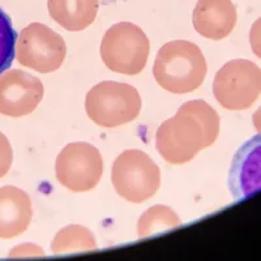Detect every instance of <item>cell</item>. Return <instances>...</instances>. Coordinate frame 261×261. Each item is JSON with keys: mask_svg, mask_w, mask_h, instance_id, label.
Here are the masks:
<instances>
[{"mask_svg": "<svg viewBox=\"0 0 261 261\" xmlns=\"http://www.w3.org/2000/svg\"><path fill=\"white\" fill-rule=\"evenodd\" d=\"M218 135L217 111L202 99H195L181 105L175 115L158 127L155 146L163 160L171 165H183L213 145Z\"/></svg>", "mask_w": 261, "mask_h": 261, "instance_id": "1", "label": "cell"}, {"mask_svg": "<svg viewBox=\"0 0 261 261\" xmlns=\"http://www.w3.org/2000/svg\"><path fill=\"white\" fill-rule=\"evenodd\" d=\"M153 73L158 85L172 94L199 89L208 73V63L200 47L188 41H171L157 53Z\"/></svg>", "mask_w": 261, "mask_h": 261, "instance_id": "2", "label": "cell"}, {"mask_svg": "<svg viewBox=\"0 0 261 261\" xmlns=\"http://www.w3.org/2000/svg\"><path fill=\"white\" fill-rule=\"evenodd\" d=\"M141 97L135 86L119 81H102L88 92L85 110L102 128H118L130 123L141 111Z\"/></svg>", "mask_w": 261, "mask_h": 261, "instance_id": "3", "label": "cell"}, {"mask_svg": "<svg viewBox=\"0 0 261 261\" xmlns=\"http://www.w3.org/2000/svg\"><path fill=\"white\" fill-rule=\"evenodd\" d=\"M150 42L141 28L120 22L106 30L101 43V58L110 71L135 76L144 71Z\"/></svg>", "mask_w": 261, "mask_h": 261, "instance_id": "4", "label": "cell"}, {"mask_svg": "<svg viewBox=\"0 0 261 261\" xmlns=\"http://www.w3.org/2000/svg\"><path fill=\"white\" fill-rule=\"evenodd\" d=\"M111 183L122 199L141 204L157 193L161 186V170L146 153L129 149L114 161Z\"/></svg>", "mask_w": 261, "mask_h": 261, "instance_id": "5", "label": "cell"}, {"mask_svg": "<svg viewBox=\"0 0 261 261\" xmlns=\"http://www.w3.org/2000/svg\"><path fill=\"white\" fill-rule=\"evenodd\" d=\"M213 94L227 110L249 109L261 95V68L251 60H230L214 76Z\"/></svg>", "mask_w": 261, "mask_h": 261, "instance_id": "6", "label": "cell"}, {"mask_svg": "<svg viewBox=\"0 0 261 261\" xmlns=\"http://www.w3.org/2000/svg\"><path fill=\"white\" fill-rule=\"evenodd\" d=\"M103 157L94 145L84 141L65 145L55 161V175L72 192L94 190L103 175Z\"/></svg>", "mask_w": 261, "mask_h": 261, "instance_id": "7", "label": "cell"}, {"mask_svg": "<svg viewBox=\"0 0 261 261\" xmlns=\"http://www.w3.org/2000/svg\"><path fill=\"white\" fill-rule=\"evenodd\" d=\"M67 45L59 33L43 24H30L20 32L16 58L21 65L38 73H51L62 67Z\"/></svg>", "mask_w": 261, "mask_h": 261, "instance_id": "8", "label": "cell"}, {"mask_svg": "<svg viewBox=\"0 0 261 261\" xmlns=\"http://www.w3.org/2000/svg\"><path fill=\"white\" fill-rule=\"evenodd\" d=\"M45 94L38 77L21 69L0 74V114L11 118L29 115L41 103Z\"/></svg>", "mask_w": 261, "mask_h": 261, "instance_id": "9", "label": "cell"}, {"mask_svg": "<svg viewBox=\"0 0 261 261\" xmlns=\"http://www.w3.org/2000/svg\"><path fill=\"white\" fill-rule=\"evenodd\" d=\"M228 187L237 200L261 191V134L239 148L228 174Z\"/></svg>", "mask_w": 261, "mask_h": 261, "instance_id": "10", "label": "cell"}, {"mask_svg": "<svg viewBox=\"0 0 261 261\" xmlns=\"http://www.w3.org/2000/svg\"><path fill=\"white\" fill-rule=\"evenodd\" d=\"M237 24V11L230 0H200L193 12V27L200 36L221 41Z\"/></svg>", "mask_w": 261, "mask_h": 261, "instance_id": "11", "label": "cell"}, {"mask_svg": "<svg viewBox=\"0 0 261 261\" xmlns=\"http://www.w3.org/2000/svg\"><path fill=\"white\" fill-rule=\"evenodd\" d=\"M33 217L29 195L15 186L0 187V239L24 234Z\"/></svg>", "mask_w": 261, "mask_h": 261, "instance_id": "12", "label": "cell"}, {"mask_svg": "<svg viewBox=\"0 0 261 261\" xmlns=\"http://www.w3.org/2000/svg\"><path fill=\"white\" fill-rule=\"evenodd\" d=\"M51 17L69 32H80L93 24L97 15L95 0H50Z\"/></svg>", "mask_w": 261, "mask_h": 261, "instance_id": "13", "label": "cell"}, {"mask_svg": "<svg viewBox=\"0 0 261 261\" xmlns=\"http://www.w3.org/2000/svg\"><path fill=\"white\" fill-rule=\"evenodd\" d=\"M97 241L89 228L80 225L65 226L54 237L51 249L54 253L85 252L97 249Z\"/></svg>", "mask_w": 261, "mask_h": 261, "instance_id": "14", "label": "cell"}, {"mask_svg": "<svg viewBox=\"0 0 261 261\" xmlns=\"http://www.w3.org/2000/svg\"><path fill=\"white\" fill-rule=\"evenodd\" d=\"M180 225V218L172 209L163 205H154L140 217L137 222V237H150Z\"/></svg>", "mask_w": 261, "mask_h": 261, "instance_id": "15", "label": "cell"}, {"mask_svg": "<svg viewBox=\"0 0 261 261\" xmlns=\"http://www.w3.org/2000/svg\"><path fill=\"white\" fill-rule=\"evenodd\" d=\"M17 33L9 16L0 8V74L12 65L16 57Z\"/></svg>", "mask_w": 261, "mask_h": 261, "instance_id": "16", "label": "cell"}, {"mask_svg": "<svg viewBox=\"0 0 261 261\" xmlns=\"http://www.w3.org/2000/svg\"><path fill=\"white\" fill-rule=\"evenodd\" d=\"M13 150L9 140L3 132H0V179L7 175L12 166Z\"/></svg>", "mask_w": 261, "mask_h": 261, "instance_id": "17", "label": "cell"}, {"mask_svg": "<svg viewBox=\"0 0 261 261\" xmlns=\"http://www.w3.org/2000/svg\"><path fill=\"white\" fill-rule=\"evenodd\" d=\"M249 42L256 57L261 59V17L255 21V24L249 30Z\"/></svg>", "mask_w": 261, "mask_h": 261, "instance_id": "18", "label": "cell"}, {"mask_svg": "<svg viewBox=\"0 0 261 261\" xmlns=\"http://www.w3.org/2000/svg\"><path fill=\"white\" fill-rule=\"evenodd\" d=\"M42 256L43 251L41 247L34 246V244H21V246L15 247L11 251L9 256Z\"/></svg>", "mask_w": 261, "mask_h": 261, "instance_id": "19", "label": "cell"}, {"mask_svg": "<svg viewBox=\"0 0 261 261\" xmlns=\"http://www.w3.org/2000/svg\"><path fill=\"white\" fill-rule=\"evenodd\" d=\"M252 122H253V125H255L256 130H257L258 134H261V106L258 107L257 110L255 111V114H253Z\"/></svg>", "mask_w": 261, "mask_h": 261, "instance_id": "20", "label": "cell"}]
</instances>
